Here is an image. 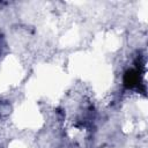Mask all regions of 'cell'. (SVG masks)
<instances>
[{"instance_id":"obj_1","label":"cell","mask_w":148,"mask_h":148,"mask_svg":"<svg viewBox=\"0 0 148 148\" xmlns=\"http://www.w3.org/2000/svg\"><path fill=\"white\" fill-rule=\"evenodd\" d=\"M138 83H139V74H138V72L134 71V69L127 71L125 76H124V84H125V87L133 88Z\"/></svg>"}]
</instances>
